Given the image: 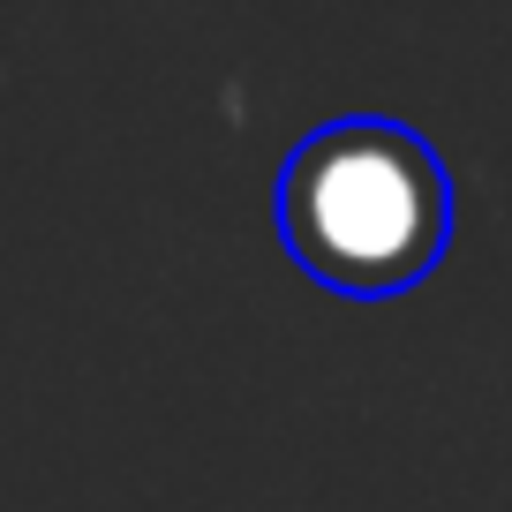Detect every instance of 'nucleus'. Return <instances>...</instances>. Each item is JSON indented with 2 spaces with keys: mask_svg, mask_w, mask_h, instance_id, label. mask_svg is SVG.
<instances>
[{
  "mask_svg": "<svg viewBox=\"0 0 512 512\" xmlns=\"http://www.w3.org/2000/svg\"><path fill=\"white\" fill-rule=\"evenodd\" d=\"M279 234L339 294H407L452 241V174L407 121L347 113L309 128L279 166Z\"/></svg>",
  "mask_w": 512,
  "mask_h": 512,
  "instance_id": "1",
  "label": "nucleus"
}]
</instances>
